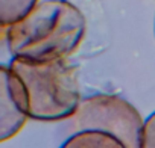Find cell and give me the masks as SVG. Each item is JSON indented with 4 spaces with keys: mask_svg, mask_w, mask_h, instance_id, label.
Returning a JSON list of instances; mask_svg holds the SVG:
<instances>
[{
    "mask_svg": "<svg viewBox=\"0 0 155 148\" xmlns=\"http://www.w3.org/2000/svg\"><path fill=\"white\" fill-rule=\"evenodd\" d=\"M87 21L68 0H43L8 27L6 44L12 57L31 62L67 59L85 36Z\"/></svg>",
    "mask_w": 155,
    "mask_h": 148,
    "instance_id": "obj_1",
    "label": "cell"
},
{
    "mask_svg": "<svg viewBox=\"0 0 155 148\" xmlns=\"http://www.w3.org/2000/svg\"><path fill=\"white\" fill-rule=\"evenodd\" d=\"M9 68L18 77L26 100V112L35 121H67L81 103L76 68L67 59L31 62L12 57Z\"/></svg>",
    "mask_w": 155,
    "mask_h": 148,
    "instance_id": "obj_2",
    "label": "cell"
},
{
    "mask_svg": "<svg viewBox=\"0 0 155 148\" xmlns=\"http://www.w3.org/2000/svg\"><path fill=\"white\" fill-rule=\"evenodd\" d=\"M143 118L125 98L114 94H94L81 100L74 115L67 119L73 134L85 130L105 131L117 137L126 148H140Z\"/></svg>",
    "mask_w": 155,
    "mask_h": 148,
    "instance_id": "obj_3",
    "label": "cell"
},
{
    "mask_svg": "<svg viewBox=\"0 0 155 148\" xmlns=\"http://www.w3.org/2000/svg\"><path fill=\"white\" fill-rule=\"evenodd\" d=\"M28 119L23 86L9 65L0 63V142L14 137Z\"/></svg>",
    "mask_w": 155,
    "mask_h": 148,
    "instance_id": "obj_4",
    "label": "cell"
},
{
    "mask_svg": "<svg viewBox=\"0 0 155 148\" xmlns=\"http://www.w3.org/2000/svg\"><path fill=\"white\" fill-rule=\"evenodd\" d=\"M59 148H126L117 137L97 130H85L70 134Z\"/></svg>",
    "mask_w": 155,
    "mask_h": 148,
    "instance_id": "obj_5",
    "label": "cell"
},
{
    "mask_svg": "<svg viewBox=\"0 0 155 148\" xmlns=\"http://www.w3.org/2000/svg\"><path fill=\"white\" fill-rule=\"evenodd\" d=\"M38 0H0V27H9L20 21Z\"/></svg>",
    "mask_w": 155,
    "mask_h": 148,
    "instance_id": "obj_6",
    "label": "cell"
},
{
    "mask_svg": "<svg viewBox=\"0 0 155 148\" xmlns=\"http://www.w3.org/2000/svg\"><path fill=\"white\" fill-rule=\"evenodd\" d=\"M140 148H155V112L144 119Z\"/></svg>",
    "mask_w": 155,
    "mask_h": 148,
    "instance_id": "obj_7",
    "label": "cell"
}]
</instances>
